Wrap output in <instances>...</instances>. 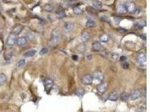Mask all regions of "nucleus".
<instances>
[{"instance_id":"1","label":"nucleus","mask_w":150,"mask_h":112,"mask_svg":"<svg viewBox=\"0 0 150 112\" xmlns=\"http://www.w3.org/2000/svg\"><path fill=\"white\" fill-rule=\"evenodd\" d=\"M59 37V32L58 30H54L52 33V37H51L50 43L51 46H54L58 42Z\"/></svg>"},{"instance_id":"2","label":"nucleus","mask_w":150,"mask_h":112,"mask_svg":"<svg viewBox=\"0 0 150 112\" xmlns=\"http://www.w3.org/2000/svg\"><path fill=\"white\" fill-rule=\"evenodd\" d=\"M16 35L13 34V33H11V34H10L9 37H8L6 40V44L8 46H14L16 43Z\"/></svg>"},{"instance_id":"3","label":"nucleus","mask_w":150,"mask_h":112,"mask_svg":"<svg viewBox=\"0 0 150 112\" xmlns=\"http://www.w3.org/2000/svg\"><path fill=\"white\" fill-rule=\"evenodd\" d=\"M137 61L141 65L146 64V54L145 53H141L137 57Z\"/></svg>"},{"instance_id":"4","label":"nucleus","mask_w":150,"mask_h":112,"mask_svg":"<svg viewBox=\"0 0 150 112\" xmlns=\"http://www.w3.org/2000/svg\"><path fill=\"white\" fill-rule=\"evenodd\" d=\"M93 77L90 75H86L82 78V82L84 85H90L93 81Z\"/></svg>"},{"instance_id":"5","label":"nucleus","mask_w":150,"mask_h":112,"mask_svg":"<svg viewBox=\"0 0 150 112\" xmlns=\"http://www.w3.org/2000/svg\"><path fill=\"white\" fill-rule=\"evenodd\" d=\"M92 77L94 79L98 80L100 81H102L104 78V75L102 72L97 71L94 72L93 74Z\"/></svg>"},{"instance_id":"6","label":"nucleus","mask_w":150,"mask_h":112,"mask_svg":"<svg viewBox=\"0 0 150 112\" xmlns=\"http://www.w3.org/2000/svg\"><path fill=\"white\" fill-rule=\"evenodd\" d=\"M124 5H125L127 12H132L135 11V5L133 2H128L126 3Z\"/></svg>"},{"instance_id":"7","label":"nucleus","mask_w":150,"mask_h":112,"mask_svg":"<svg viewBox=\"0 0 150 112\" xmlns=\"http://www.w3.org/2000/svg\"><path fill=\"white\" fill-rule=\"evenodd\" d=\"M141 96V93L138 90H133L132 91L131 95H129V97L131 98L132 100H135L138 99Z\"/></svg>"},{"instance_id":"8","label":"nucleus","mask_w":150,"mask_h":112,"mask_svg":"<svg viewBox=\"0 0 150 112\" xmlns=\"http://www.w3.org/2000/svg\"><path fill=\"white\" fill-rule=\"evenodd\" d=\"M53 85H54V81L51 78L48 77L45 80V86L47 91H50Z\"/></svg>"},{"instance_id":"9","label":"nucleus","mask_w":150,"mask_h":112,"mask_svg":"<svg viewBox=\"0 0 150 112\" xmlns=\"http://www.w3.org/2000/svg\"><path fill=\"white\" fill-rule=\"evenodd\" d=\"M107 89V84L106 83H101L98 85L97 89L100 94H104L105 93Z\"/></svg>"},{"instance_id":"10","label":"nucleus","mask_w":150,"mask_h":112,"mask_svg":"<svg viewBox=\"0 0 150 112\" xmlns=\"http://www.w3.org/2000/svg\"><path fill=\"white\" fill-rule=\"evenodd\" d=\"M16 44L18 46L22 47L27 44V39L26 38H25V37H19V38L16 39Z\"/></svg>"},{"instance_id":"11","label":"nucleus","mask_w":150,"mask_h":112,"mask_svg":"<svg viewBox=\"0 0 150 112\" xmlns=\"http://www.w3.org/2000/svg\"><path fill=\"white\" fill-rule=\"evenodd\" d=\"M74 25L72 23L68 22L65 23V24L64 25V26H63V29H64V31H65L66 32H69V31H72L73 29Z\"/></svg>"},{"instance_id":"12","label":"nucleus","mask_w":150,"mask_h":112,"mask_svg":"<svg viewBox=\"0 0 150 112\" xmlns=\"http://www.w3.org/2000/svg\"><path fill=\"white\" fill-rule=\"evenodd\" d=\"M108 98L110 100L112 101H115L117 100L118 99V98H119V95H118L117 92L113 91L110 94Z\"/></svg>"},{"instance_id":"13","label":"nucleus","mask_w":150,"mask_h":112,"mask_svg":"<svg viewBox=\"0 0 150 112\" xmlns=\"http://www.w3.org/2000/svg\"><path fill=\"white\" fill-rule=\"evenodd\" d=\"M37 50H28L25 53H24L23 56L24 57H31L34 56V55L36 54Z\"/></svg>"},{"instance_id":"14","label":"nucleus","mask_w":150,"mask_h":112,"mask_svg":"<svg viewBox=\"0 0 150 112\" xmlns=\"http://www.w3.org/2000/svg\"><path fill=\"white\" fill-rule=\"evenodd\" d=\"M92 5L96 9H102L103 5L101 2L98 1V0H94L92 1Z\"/></svg>"},{"instance_id":"15","label":"nucleus","mask_w":150,"mask_h":112,"mask_svg":"<svg viewBox=\"0 0 150 112\" xmlns=\"http://www.w3.org/2000/svg\"><path fill=\"white\" fill-rule=\"evenodd\" d=\"M101 49V45L98 42H94L92 44V50L94 52H98Z\"/></svg>"},{"instance_id":"16","label":"nucleus","mask_w":150,"mask_h":112,"mask_svg":"<svg viewBox=\"0 0 150 112\" xmlns=\"http://www.w3.org/2000/svg\"><path fill=\"white\" fill-rule=\"evenodd\" d=\"M117 12L120 13H125L127 12V9L124 5H119L117 7Z\"/></svg>"},{"instance_id":"17","label":"nucleus","mask_w":150,"mask_h":112,"mask_svg":"<svg viewBox=\"0 0 150 112\" xmlns=\"http://www.w3.org/2000/svg\"><path fill=\"white\" fill-rule=\"evenodd\" d=\"M21 30H22V27L20 25H16V26L14 27L13 29L12 30V33L15 35H17L20 33Z\"/></svg>"},{"instance_id":"18","label":"nucleus","mask_w":150,"mask_h":112,"mask_svg":"<svg viewBox=\"0 0 150 112\" xmlns=\"http://www.w3.org/2000/svg\"><path fill=\"white\" fill-rule=\"evenodd\" d=\"M7 81V76L3 73L0 74V86L3 85Z\"/></svg>"},{"instance_id":"19","label":"nucleus","mask_w":150,"mask_h":112,"mask_svg":"<svg viewBox=\"0 0 150 112\" xmlns=\"http://www.w3.org/2000/svg\"><path fill=\"white\" fill-rule=\"evenodd\" d=\"M90 34L87 31H84L82 33V35H81V39L83 42H87V41L88 40V39H90Z\"/></svg>"},{"instance_id":"20","label":"nucleus","mask_w":150,"mask_h":112,"mask_svg":"<svg viewBox=\"0 0 150 112\" xmlns=\"http://www.w3.org/2000/svg\"><path fill=\"white\" fill-rule=\"evenodd\" d=\"M85 94V90L83 88H78L75 91V94L78 97L82 98Z\"/></svg>"},{"instance_id":"21","label":"nucleus","mask_w":150,"mask_h":112,"mask_svg":"<svg viewBox=\"0 0 150 112\" xmlns=\"http://www.w3.org/2000/svg\"><path fill=\"white\" fill-rule=\"evenodd\" d=\"M145 21H139L138 22L136 23L135 24V27L137 29H142L146 25Z\"/></svg>"},{"instance_id":"22","label":"nucleus","mask_w":150,"mask_h":112,"mask_svg":"<svg viewBox=\"0 0 150 112\" xmlns=\"http://www.w3.org/2000/svg\"><path fill=\"white\" fill-rule=\"evenodd\" d=\"M109 39V37L108 35L106 34H103L101 35H100V40L101 42L103 43H106L108 41Z\"/></svg>"},{"instance_id":"23","label":"nucleus","mask_w":150,"mask_h":112,"mask_svg":"<svg viewBox=\"0 0 150 112\" xmlns=\"http://www.w3.org/2000/svg\"><path fill=\"white\" fill-rule=\"evenodd\" d=\"M96 23L93 20L88 19L86 23V26L88 27H93L95 26Z\"/></svg>"},{"instance_id":"24","label":"nucleus","mask_w":150,"mask_h":112,"mask_svg":"<svg viewBox=\"0 0 150 112\" xmlns=\"http://www.w3.org/2000/svg\"><path fill=\"white\" fill-rule=\"evenodd\" d=\"M129 94H128L127 93H125V92H124V93H121V95H120V98H121V100H123L124 101H127V100L129 99Z\"/></svg>"},{"instance_id":"25","label":"nucleus","mask_w":150,"mask_h":112,"mask_svg":"<svg viewBox=\"0 0 150 112\" xmlns=\"http://www.w3.org/2000/svg\"><path fill=\"white\" fill-rule=\"evenodd\" d=\"M12 57H13V53L11 52H8L6 53L5 54H4V60L6 61H9L11 59Z\"/></svg>"},{"instance_id":"26","label":"nucleus","mask_w":150,"mask_h":112,"mask_svg":"<svg viewBox=\"0 0 150 112\" xmlns=\"http://www.w3.org/2000/svg\"><path fill=\"white\" fill-rule=\"evenodd\" d=\"M73 12L76 15H80L82 13V10L80 9V7H75L73 9Z\"/></svg>"},{"instance_id":"27","label":"nucleus","mask_w":150,"mask_h":112,"mask_svg":"<svg viewBox=\"0 0 150 112\" xmlns=\"http://www.w3.org/2000/svg\"><path fill=\"white\" fill-rule=\"evenodd\" d=\"M45 10L47 12H51L54 10V7L50 4H46L45 6Z\"/></svg>"},{"instance_id":"28","label":"nucleus","mask_w":150,"mask_h":112,"mask_svg":"<svg viewBox=\"0 0 150 112\" xmlns=\"http://www.w3.org/2000/svg\"><path fill=\"white\" fill-rule=\"evenodd\" d=\"M25 64V61L24 60H21L17 62L16 65L17 67H21L24 66Z\"/></svg>"},{"instance_id":"29","label":"nucleus","mask_w":150,"mask_h":112,"mask_svg":"<svg viewBox=\"0 0 150 112\" xmlns=\"http://www.w3.org/2000/svg\"><path fill=\"white\" fill-rule=\"evenodd\" d=\"M48 48H47L46 47H43L41 50L39 51V54L42 55V54H45L47 53V52H48Z\"/></svg>"},{"instance_id":"30","label":"nucleus","mask_w":150,"mask_h":112,"mask_svg":"<svg viewBox=\"0 0 150 112\" xmlns=\"http://www.w3.org/2000/svg\"><path fill=\"white\" fill-rule=\"evenodd\" d=\"M101 19V20H102V21H106V22L108 23H111V20H110V19L108 18V17H106V16H104L102 17Z\"/></svg>"},{"instance_id":"31","label":"nucleus","mask_w":150,"mask_h":112,"mask_svg":"<svg viewBox=\"0 0 150 112\" xmlns=\"http://www.w3.org/2000/svg\"><path fill=\"white\" fill-rule=\"evenodd\" d=\"M65 14L64 11H60L58 14V17L59 19H62L65 16Z\"/></svg>"},{"instance_id":"32","label":"nucleus","mask_w":150,"mask_h":112,"mask_svg":"<svg viewBox=\"0 0 150 112\" xmlns=\"http://www.w3.org/2000/svg\"><path fill=\"white\" fill-rule=\"evenodd\" d=\"M126 60H127V57H126L124 56H121L120 57V61L121 62L125 61H126Z\"/></svg>"},{"instance_id":"33","label":"nucleus","mask_w":150,"mask_h":112,"mask_svg":"<svg viewBox=\"0 0 150 112\" xmlns=\"http://www.w3.org/2000/svg\"><path fill=\"white\" fill-rule=\"evenodd\" d=\"M123 67L124 69H127V68L129 67V64H128V63H124L123 64Z\"/></svg>"},{"instance_id":"34","label":"nucleus","mask_w":150,"mask_h":112,"mask_svg":"<svg viewBox=\"0 0 150 112\" xmlns=\"http://www.w3.org/2000/svg\"><path fill=\"white\" fill-rule=\"evenodd\" d=\"M72 59L74 61H77L78 59V56L76 54H74L72 56Z\"/></svg>"},{"instance_id":"35","label":"nucleus","mask_w":150,"mask_h":112,"mask_svg":"<svg viewBox=\"0 0 150 112\" xmlns=\"http://www.w3.org/2000/svg\"><path fill=\"white\" fill-rule=\"evenodd\" d=\"M106 1H111V0H106Z\"/></svg>"},{"instance_id":"36","label":"nucleus","mask_w":150,"mask_h":112,"mask_svg":"<svg viewBox=\"0 0 150 112\" xmlns=\"http://www.w3.org/2000/svg\"><path fill=\"white\" fill-rule=\"evenodd\" d=\"M3 1H8V0H3Z\"/></svg>"}]
</instances>
